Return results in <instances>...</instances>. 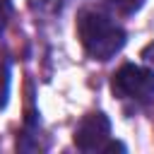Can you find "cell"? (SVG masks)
<instances>
[{"instance_id":"cell-2","label":"cell","mask_w":154,"mask_h":154,"mask_svg":"<svg viewBox=\"0 0 154 154\" xmlns=\"http://www.w3.org/2000/svg\"><path fill=\"white\" fill-rule=\"evenodd\" d=\"M113 94L120 99H132L140 103H149L154 101V75L140 65H123L116 75H113Z\"/></svg>"},{"instance_id":"cell-6","label":"cell","mask_w":154,"mask_h":154,"mask_svg":"<svg viewBox=\"0 0 154 154\" xmlns=\"http://www.w3.org/2000/svg\"><path fill=\"white\" fill-rule=\"evenodd\" d=\"M10 17H12V2L10 0H0V31L7 26Z\"/></svg>"},{"instance_id":"cell-7","label":"cell","mask_w":154,"mask_h":154,"mask_svg":"<svg viewBox=\"0 0 154 154\" xmlns=\"http://www.w3.org/2000/svg\"><path fill=\"white\" fill-rule=\"evenodd\" d=\"M142 60H144V65H147V70L154 75V43H149V46H144V51H142Z\"/></svg>"},{"instance_id":"cell-4","label":"cell","mask_w":154,"mask_h":154,"mask_svg":"<svg viewBox=\"0 0 154 154\" xmlns=\"http://www.w3.org/2000/svg\"><path fill=\"white\" fill-rule=\"evenodd\" d=\"M106 2H108V7H113L120 14H132L144 5V0H106Z\"/></svg>"},{"instance_id":"cell-5","label":"cell","mask_w":154,"mask_h":154,"mask_svg":"<svg viewBox=\"0 0 154 154\" xmlns=\"http://www.w3.org/2000/svg\"><path fill=\"white\" fill-rule=\"evenodd\" d=\"M7 96H10V67L0 63V108L7 103Z\"/></svg>"},{"instance_id":"cell-3","label":"cell","mask_w":154,"mask_h":154,"mask_svg":"<svg viewBox=\"0 0 154 154\" xmlns=\"http://www.w3.org/2000/svg\"><path fill=\"white\" fill-rule=\"evenodd\" d=\"M108 137H111V120L101 111L84 116L75 130V144L82 152H103Z\"/></svg>"},{"instance_id":"cell-1","label":"cell","mask_w":154,"mask_h":154,"mask_svg":"<svg viewBox=\"0 0 154 154\" xmlns=\"http://www.w3.org/2000/svg\"><path fill=\"white\" fill-rule=\"evenodd\" d=\"M77 34L84 51L94 60H111L125 46V31L106 12L84 10L77 17Z\"/></svg>"}]
</instances>
